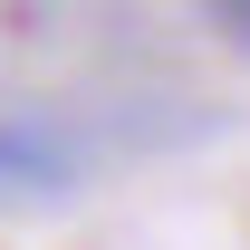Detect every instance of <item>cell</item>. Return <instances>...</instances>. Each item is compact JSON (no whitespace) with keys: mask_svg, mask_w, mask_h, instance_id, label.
Segmentation results:
<instances>
[{"mask_svg":"<svg viewBox=\"0 0 250 250\" xmlns=\"http://www.w3.org/2000/svg\"><path fill=\"white\" fill-rule=\"evenodd\" d=\"M77 183V154H67L58 125H39L29 106H0V192H29V202H48V192Z\"/></svg>","mask_w":250,"mask_h":250,"instance_id":"obj_1","label":"cell"},{"mask_svg":"<svg viewBox=\"0 0 250 250\" xmlns=\"http://www.w3.org/2000/svg\"><path fill=\"white\" fill-rule=\"evenodd\" d=\"M202 20H212L221 39H241V48H250V0H202Z\"/></svg>","mask_w":250,"mask_h":250,"instance_id":"obj_2","label":"cell"}]
</instances>
